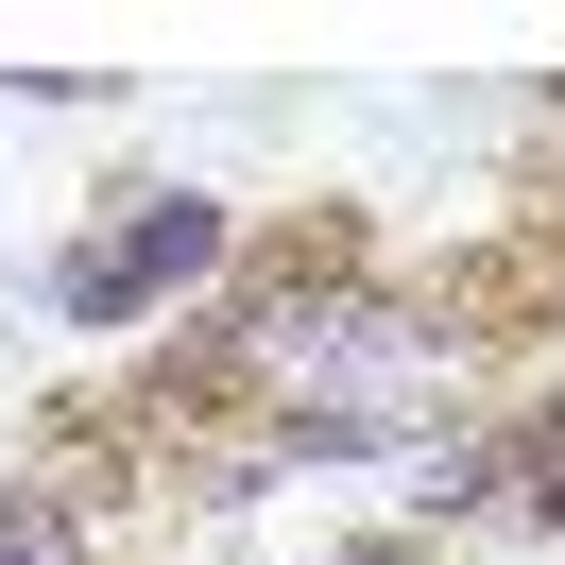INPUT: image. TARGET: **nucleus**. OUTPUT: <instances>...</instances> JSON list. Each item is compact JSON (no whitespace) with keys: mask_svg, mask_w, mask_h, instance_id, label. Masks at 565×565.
I'll return each instance as SVG.
<instances>
[{"mask_svg":"<svg viewBox=\"0 0 565 565\" xmlns=\"http://www.w3.org/2000/svg\"><path fill=\"white\" fill-rule=\"evenodd\" d=\"M480 446H497V514H514V531H548V548H565V377L497 394V412H480Z\"/></svg>","mask_w":565,"mask_h":565,"instance_id":"f03ea898","label":"nucleus"},{"mask_svg":"<svg viewBox=\"0 0 565 565\" xmlns=\"http://www.w3.org/2000/svg\"><path fill=\"white\" fill-rule=\"evenodd\" d=\"M241 257L257 241H241V206H223L206 172H120L104 206L35 257V326H70V343H154L172 309H223Z\"/></svg>","mask_w":565,"mask_h":565,"instance_id":"f257e3e1","label":"nucleus"}]
</instances>
